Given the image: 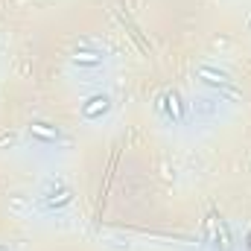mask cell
Instances as JSON below:
<instances>
[{
    "mask_svg": "<svg viewBox=\"0 0 251 251\" xmlns=\"http://www.w3.org/2000/svg\"><path fill=\"white\" fill-rule=\"evenodd\" d=\"M155 111L164 114L170 123H184L190 114V102H184V97L178 91H164L158 100H155Z\"/></svg>",
    "mask_w": 251,
    "mask_h": 251,
    "instance_id": "obj_1",
    "label": "cell"
},
{
    "mask_svg": "<svg viewBox=\"0 0 251 251\" xmlns=\"http://www.w3.org/2000/svg\"><path fill=\"white\" fill-rule=\"evenodd\" d=\"M9 207H12V210H29V201H26L21 193H15V196H9Z\"/></svg>",
    "mask_w": 251,
    "mask_h": 251,
    "instance_id": "obj_9",
    "label": "cell"
},
{
    "mask_svg": "<svg viewBox=\"0 0 251 251\" xmlns=\"http://www.w3.org/2000/svg\"><path fill=\"white\" fill-rule=\"evenodd\" d=\"M190 108H193L199 117H216V111H219V100H216V97H196V100L190 102Z\"/></svg>",
    "mask_w": 251,
    "mask_h": 251,
    "instance_id": "obj_7",
    "label": "cell"
},
{
    "mask_svg": "<svg viewBox=\"0 0 251 251\" xmlns=\"http://www.w3.org/2000/svg\"><path fill=\"white\" fill-rule=\"evenodd\" d=\"M219 231L222 234H216V251H234V237L225 222H219Z\"/></svg>",
    "mask_w": 251,
    "mask_h": 251,
    "instance_id": "obj_8",
    "label": "cell"
},
{
    "mask_svg": "<svg viewBox=\"0 0 251 251\" xmlns=\"http://www.w3.org/2000/svg\"><path fill=\"white\" fill-rule=\"evenodd\" d=\"M249 32H251V21H249Z\"/></svg>",
    "mask_w": 251,
    "mask_h": 251,
    "instance_id": "obj_12",
    "label": "cell"
},
{
    "mask_svg": "<svg viewBox=\"0 0 251 251\" xmlns=\"http://www.w3.org/2000/svg\"><path fill=\"white\" fill-rule=\"evenodd\" d=\"M38 201H41V207H44V210H62V207H67V204H73V193L62 187L59 193L38 196Z\"/></svg>",
    "mask_w": 251,
    "mask_h": 251,
    "instance_id": "obj_6",
    "label": "cell"
},
{
    "mask_svg": "<svg viewBox=\"0 0 251 251\" xmlns=\"http://www.w3.org/2000/svg\"><path fill=\"white\" fill-rule=\"evenodd\" d=\"M243 243H246V251H251V228L246 231V237H243Z\"/></svg>",
    "mask_w": 251,
    "mask_h": 251,
    "instance_id": "obj_10",
    "label": "cell"
},
{
    "mask_svg": "<svg viewBox=\"0 0 251 251\" xmlns=\"http://www.w3.org/2000/svg\"><path fill=\"white\" fill-rule=\"evenodd\" d=\"M196 76H199L204 85H213V88L231 85V76H228V70H222V67H213V64H199V67H196Z\"/></svg>",
    "mask_w": 251,
    "mask_h": 251,
    "instance_id": "obj_5",
    "label": "cell"
},
{
    "mask_svg": "<svg viewBox=\"0 0 251 251\" xmlns=\"http://www.w3.org/2000/svg\"><path fill=\"white\" fill-rule=\"evenodd\" d=\"M111 108H114L111 97H108V94H102V91H97V94H91V97L79 105V114H82L88 123H97V120L108 117V114H111Z\"/></svg>",
    "mask_w": 251,
    "mask_h": 251,
    "instance_id": "obj_2",
    "label": "cell"
},
{
    "mask_svg": "<svg viewBox=\"0 0 251 251\" xmlns=\"http://www.w3.org/2000/svg\"><path fill=\"white\" fill-rule=\"evenodd\" d=\"M26 131H29V137L35 140V143H44V146H56L59 140H62V128H56V126L50 123H29L26 126Z\"/></svg>",
    "mask_w": 251,
    "mask_h": 251,
    "instance_id": "obj_3",
    "label": "cell"
},
{
    "mask_svg": "<svg viewBox=\"0 0 251 251\" xmlns=\"http://www.w3.org/2000/svg\"><path fill=\"white\" fill-rule=\"evenodd\" d=\"M102 50H91V47H79L73 56H70V64L79 67V70H97L102 67Z\"/></svg>",
    "mask_w": 251,
    "mask_h": 251,
    "instance_id": "obj_4",
    "label": "cell"
},
{
    "mask_svg": "<svg viewBox=\"0 0 251 251\" xmlns=\"http://www.w3.org/2000/svg\"><path fill=\"white\" fill-rule=\"evenodd\" d=\"M0 251H9V249H6V246H0Z\"/></svg>",
    "mask_w": 251,
    "mask_h": 251,
    "instance_id": "obj_11",
    "label": "cell"
}]
</instances>
